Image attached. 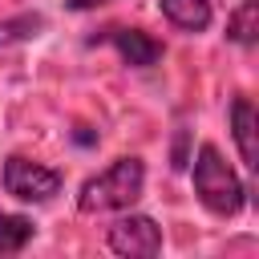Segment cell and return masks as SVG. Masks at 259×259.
Returning <instances> with one entry per match:
<instances>
[{
  "label": "cell",
  "mask_w": 259,
  "mask_h": 259,
  "mask_svg": "<svg viewBox=\"0 0 259 259\" xmlns=\"http://www.w3.org/2000/svg\"><path fill=\"white\" fill-rule=\"evenodd\" d=\"M146 190V162L142 158H117L109 162L101 174L85 178L77 206L85 214H101V210H130Z\"/></svg>",
  "instance_id": "6da1fadb"
},
{
  "label": "cell",
  "mask_w": 259,
  "mask_h": 259,
  "mask_svg": "<svg viewBox=\"0 0 259 259\" xmlns=\"http://www.w3.org/2000/svg\"><path fill=\"white\" fill-rule=\"evenodd\" d=\"M190 178H194V194H198V202H202L210 214L231 219V214L243 210V202H247V186L239 182V174L231 170V162L219 154V146H210V142L198 146Z\"/></svg>",
  "instance_id": "7a4b0ae2"
},
{
  "label": "cell",
  "mask_w": 259,
  "mask_h": 259,
  "mask_svg": "<svg viewBox=\"0 0 259 259\" xmlns=\"http://www.w3.org/2000/svg\"><path fill=\"white\" fill-rule=\"evenodd\" d=\"M4 190L20 202H49L53 194H61V174L53 166H40V162H28L20 154H12L4 162V174H0Z\"/></svg>",
  "instance_id": "3957f363"
},
{
  "label": "cell",
  "mask_w": 259,
  "mask_h": 259,
  "mask_svg": "<svg viewBox=\"0 0 259 259\" xmlns=\"http://www.w3.org/2000/svg\"><path fill=\"white\" fill-rule=\"evenodd\" d=\"M105 243H109L113 255H142V259H150V255L162 251V227L150 214H125V219H117L109 227Z\"/></svg>",
  "instance_id": "277c9868"
},
{
  "label": "cell",
  "mask_w": 259,
  "mask_h": 259,
  "mask_svg": "<svg viewBox=\"0 0 259 259\" xmlns=\"http://www.w3.org/2000/svg\"><path fill=\"white\" fill-rule=\"evenodd\" d=\"M93 40L113 45V49L121 53V61L134 65V69H150V65L162 61V40H154V36L142 32V28H117V24H109V28H101Z\"/></svg>",
  "instance_id": "5b68a950"
},
{
  "label": "cell",
  "mask_w": 259,
  "mask_h": 259,
  "mask_svg": "<svg viewBox=\"0 0 259 259\" xmlns=\"http://www.w3.org/2000/svg\"><path fill=\"white\" fill-rule=\"evenodd\" d=\"M231 134H235V146H239L243 166L247 170H259V117H255L251 97H235L231 101Z\"/></svg>",
  "instance_id": "8992f818"
},
{
  "label": "cell",
  "mask_w": 259,
  "mask_h": 259,
  "mask_svg": "<svg viewBox=\"0 0 259 259\" xmlns=\"http://www.w3.org/2000/svg\"><path fill=\"white\" fill-rule=\"evenodd\" d=\"M158 8H162V16H166L174 28H182V32H206L210 20H214L210 0H158Z\"/></svg>",
  "instance_id": "52a82bcc"
},
{
  "label": "cell",
  "mask_w": 259,
  "mask_h": 259,
  "mask_svg": "<svg viewBox=\"0 0 259 259\" xmlns=\"http://www.w3.org/2000/svg\"><path fill=\"white\" fill-rule=\"evenodd\" d=\"M32 231H36L32 219L0 210V255H16V251H24V243L32 239Z\"/></svg>",
  "instance_id": "ba28073f"
},
{
  "label": "cell",
  "mask_w": 259,
  "mask_h": 259,
  "mask_svg": "<svg viewBox=\"0 0 259 259\" xmlns=\"http://www.w3.org/2000/svg\"><path fill=\"white\" fill-rule=\"evenodd\" d=\"M255 4H259V0H243L239 12L227 20V36L239 40L243 49H251V45H255V32H259V12H255Z\"/></svg>",
  "instance_id": "9c48e42d"
},
{
  "label": "cell",
  "mask_w": 259,
  "mask_h": 259,
  "mask_svg": "<svg viewBox=\"0 0 259 259\" xmlns=\"http://www.w3.org/2000/svg\"><path fill=\"white\" fill-rule=\"evenodd\" d=\"M40 28H45V16H40V12H20V16H12V20H0V49L12 45V40L36 36Z\"/></svg>",
  "instance_id": "30bf717a"
},
{
  "label": "cell",
  "mask_w": 259,
  "mask_h": 259,
  "mask_svg": "<svg viewBox=\"0 0 259 259\" xmlns=\"http://www.w3.org/2000/svg\"><path fill=\"white\" fill-rule=\"evenodd\" d=\"M73 12H85V8H97V4H105V0H65Z\"/></svg>",
  "instance_id": "8fae6325"
}]
</instances>
